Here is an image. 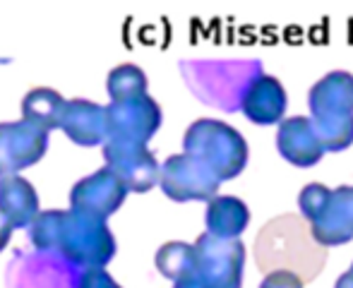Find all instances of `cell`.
<instances>
[{
  "instance_id": "cell-2",
  "label": "cell",
  "mask_w": 353,
  "mask_h": 288,
  "mask_svg": "<svg viewBox=\"0 0 353 288\" xmlns=\"http://www.w3.org/2000/svg\"><path fill=\"white\" fill-rule=\"evenodd\" d=\"M255 265L262 274L291 271L303 284H310L327 265V247L315 243L310 226L301 214H281L260 228L252 245Z\"/></svg>"
},
{
  "instance_id": "cell-25",
  "label": "cell",
  "mask_w": 353,
  "mask_h": 288,
  "mask_svg": "<svg viewBox=\"0 0 353 288\" xmlns=\"http://www.w3.org/2000/svg\"><path fill=\"white\" fill-rule=\"evenodd\" d=\"M173 288H197L195 284H190V281H188V284H176Z\"/></svg>"
},
{
  "instance_id": "cell-16",
  "label": "cell",
  "mask_w": 353,
  "mask_h": 288,
  "mask_svg": "<svg viewBox=\"0 0 353 288\" xmlns=\"http://www.w3.org/2000/svg\"><path fill=\"white\" fill-rule=\"evenodd\" d=\"M286 89L272 74H257L250 82L248 92L241 99V111L245 113L248 121L255 125H274L281 123L283 111H286Z\"/></svg>"
},
{
  "instance_id": "cell-1",
  "label": "cell",
  "mask_w": 353,
  "mask_h": 288,
  "mask_svg": "<svg viewBox=\"0 0 353 288\" xmlns=\"http://www.w3.org/2000/svg\"><path fill=\"white\" fill-rule=\"evenodd\" d=\"M32 243L74 267L103 269L116 255V240L103 218L79 212H39L32 226Z\"/></svg>"
},
{
  "instance_id": "cell-8",
  "label": "cell",
  "mask_w": 353,
  "mask_h": 288,
  "mask_svg": "<svg viewBox=\"0 0 353 288\" xmlns=\"http://www.w3.org/2000/svg\"><path fill=\"white\" fill-rule=\"evenodd\" d=\"M159 185L173 202H210L216 197L219 178L190 154H173L159 168Z\"/></svg>"
},
{
  "instance_id": "cell-19",
  "label": "cell",
  "mask_w": 353,
  "mask_h": 288,
  "mask_svg": "<svg viewBox=\"0 0 353 288\" xmlns=\"http://www.w3.org/2000/svg\"><path fill=\"white\" fill-rule=\"evenodd\" d=\"M65 106V99L48 87H37L22 99V121L39 130H53L58 127V118Z\"/></svg>"
},
{
  "instance_id": "cell-12",
  "label": "cell",
  "mask_w": 353,
  "mask_h": 288,
  "mask_svg": "<svg viewBox=\"0 0 353 288\" xmlns=\"http://www.w3.org/2000/svg\"><path fill=\"white\" fill-rule=\"evenodd\" d=\"M48 132L29 123H0V178L17 176L46 154Z\"/></svg>"
},
{
  "instance_id": "cell-20",
  "label": "cell",
  "mask_w": 353,
  "mask_h": 288,
  "mask_svg": "<svg viewBox=\"0 0 353 288\" xmlns=\"http://www.w3.org/2000/svg\"><path fill=\"white\" fill-rule=\"evenodd\" d=\"M157 269L173 284H188L195 281V250L192 245L181 240L166 243L157 252Z\"/></svg>"
},
{
  "instance_id": "cell-3",
  "label": "cell",
  "mask_w": 353,
  "mask_h": 288,
  "mask_svg": "<svg viewBox=\"0 0 353 288\" xmlns=\"http://www.w3.org/2000/svg\"><path fill=\"white\" fill-rule=\"evenodd\" d=\"M307 101L310 123L325 154L349 149L353 144V74L346 70L327 72L312 84Z\"/></svg>"
},
{
  "instance_id": "cell-22",
  "label": "cell",
  "mask_w": 353,
  "mask_h": 288,
  "mask_svg": "<svg viewBox=\"0 0 353 288\" xmlns=\"http://www.w3.org/2000/svg\"><path fill=\"white\" fill-rule=\"evenodd\" d=\"M303 286L305 284L296 274H291V271H272L260 284V288H303Z\"/></svg>"
},
{
  "instance_id": "cell-10",
  "label": "cell",
  "mask_w": 353,
  "mask_h": 288,
  "mask_svg": "<svg viewBox=\"0 0 353 288\" xmlns=\"http://www.w3.org/2000/svg\"><path fill=\"white\" fill-rule=\"evenodd\" d=\"M74 265L53 252L43 255H17L10 267V288H79Z\"/></svg>"
},
{
  "instance_id": "cell-5",
  "label": "cell",
  "mask_w": 353,
  "mask_h": 288,
  "mask_svg": "<svg viewBox=\"0 0 353 288\" xmlns=\"http://www.w3.org/2000/svg\"><path fill=\"white\" fill-rule=\"evenodd\" d=\"M183 149L205 163L219 178V183L236 178L248 163L245 137L214 118H200L192 123L183 137Z\"/></svg>"
},
{
  "instance_id": "cell-7",
  "label": "cell",
  "mask_w": 353,
  "mask_h": 288,
  "mask_svg": "<svg viewBox=\"0 0 353 288\" xmlns=\"http://www.w3.org/2000/svg\"><path fill=\"white\" fill-rule=\"evenodd\" d=\"M106 111V142L147 144L161 125V108L149 94L111 101Z\"/></svg>"
},
{
  "instance_id": "cell-11",
  "label": "cell",
  "mask_w": 353,
  "mask_h": 288,
  "mask_svg": "<svg viewBox=\"0 0 353 288\" xmlns=\"http://www.w3.org/2000/svg\"><path fill=\"white\" fill-rule=\"evenodd\" d=\"M315 243L322 247L344 245L353 240V185L327 190L320 209L307 221Z\"/></svg>"
},
{
  "instance_id": "cell-18",
  "label": "cell",
  "mask_w": 353,
  "mask_h": 288,
  "mask_svg": "<svg viewBox=\"0 0 353 288\" xmlns=\"http://www.w3.org/2000/svg\"><path fill=\"white\" fill-rule=\"evenodd\" d=\"M207 233L214 238H238L250 223V209L233 195L212 197L207 205Z\"/></svg>"
},
{
  "instance_id": "cell-6",
  "label": "cell",
  "mask_w": 353,
  "mask_h": 288,
  "mask_svg": "<svg viewBox=\"0 0 353 288\" xmlns=\"http://www.w3.org/2000/svg\"><path fill=\"white\" fill-rule=\"evenodd\" d=\"M195 250L197 288H241L245 269V245L238 238H214L202 233Z\"/></svg>"
},
{
  "instance_id": "cell-15",
  "label": "cell",
  "mask_w": 353,
  "mask_h": 288,
  "mask_svg": "<svg viewBox=\"0 0 353 288\" xmlns=\"http://www.w3.org/2000/svg\"><path fill=\"white\" fill-rule=\"evenodd\" d=\"M58 127L79 147H99L106 144V111L87 99L65 101L58 118Z\"/></svg>"
},
{
  "instance_id": "cell-13",
  "label": "cell",
  "mask_w": 353,
  "mask_h": 288,
  "mask_svg": "<svg viewBox=\"0 0 353 288\" xmlns=\"http://www.w3.org/2000/svg\"><path fill=\"white\" fill-rule=\"evenodd\" d=\"M125 195H128L125 185L118 181V176L111 168L103 166L101 171L82 178L72 187L70 205L72 212H79V214L106 218L116 209H121V205L125 202Z\"/></svg>"
},
{
  "instance_id": "cell-17",
  "label": "cell",
  "mask_w": 353,
  "mask_h": 288,
  "mask_svg": "<svg viewBox=\"0 0 353 288\" xmlns=\"http://www.w3.org/2000/svg\"><path fill=\"white\" fill-rule=\"evenodd\" d=\"M0 214L12 223V228L32 226L39 216V195L32 183L22 176L0 178Z\"/></svg>"
},
{
  "instance_id": "cell-4",
  "label": "cell",
  "mask_w": 353,
  "mask_h": 288,
  "mask_svg": "<svg viewBox=\"0 0 353 288\" xmlns=\"http://www.w3.org/2000/svg\"><path fill=\"white\" fill-rule=\"evenodd\" d=\"M262 74L260 61H188L183 77L200 101L221 111H238L250 82Z\"/></svg>"
},
{
  "instance_id": "cell-24",
  "label": "cell",
  "mask_w": 353,
  "mask_h": 288,
  "mask_svg": "<svg viewBox=\"0 0 353 288\" xmlns=\"http://www.w3.org/2000/svg\"><path fill=\"white\" fill-rule=\"evenodd\" d=\"M334 288H353V265L344 271V274L339 276V279H336Z\"/></svg>"
},
{
  "instance_id": "cell-9",
  "label": "cell",
  "mask_w": 353,
  "mask_h": 288,
  "mask_svg": "<svg viewBox=\"0 0 353 288\" xmlns=\"http://www.w3.org/2000/svg\"><path fill=\"white\" fill-rule=\"evenodd\" d=\"M106 168H111L128 192H147L159 183V161L147 144L106 142L103 144Z\"/></svg>"
},
{
  "instance_id": "cell-14",
  "label": "cell",
  "mask_w": 353,
  "mask_h": 288,
  "mask_svg": "<svg viewBox=\"0 0 353 288\" xmlns=\"http://www.w3.org/2000/svg\"><path fill=\"white\" fill-rule=\"evenodd\" d=\"M276 149L288 163L298 168L315 166L325 156L320 137L315 135V127L305 116H293L281 121L279 130H276Z\"/></svg>"
},
{
  "instance_id": "cell-21",
  "label": "cell",
  "mask_w": 353,
  "mask_h": 288,
  "mask_svg": "<svg viewBox=\"0 0 353 288\" xmlns=\"http://www.w3.org/2000/svg\"><path fill=\"white\" fill-rule=\"evenodd\" d=\"M108 94H111V101H123V99L147 94V74L132 63L113 68L108 74Z\"/></svg>"
},
{
  "instance_id": "cell-23",
  "label": "cell",
  "mask_w": 353,
  "mask_h": 288,
  "mask_svg": "<svg viewBox=\"0 0 353 288\" xmlns=\"http://www.w3.org/2000/svg\"><path fill=\"white\" fill-rule=\"evenodd\" d=\"M12 231H14L12 223H10L3 214H0V252H3L5 245L10 243V236H12Z\"/></svg>"
}]
</instances>
